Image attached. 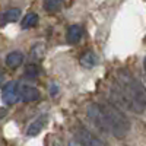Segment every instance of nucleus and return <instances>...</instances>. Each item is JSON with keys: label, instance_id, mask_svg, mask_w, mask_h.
Listing matches in <instances>:
<instances>
[{"label": "nucleus", "instance_id": "nucleus-9", "mask_svg": "<svg viewBox=\"0 0 146 146\" xmlns=\"http://www.w3.org/2000/svg\"><path fill=\"white\" fill-rule=\"evenodd\" d=\"M80 64L85 67V69H92L95 64H96V56H95V53H92V51H86V53H83L82 56H80Z\"/></svg>", "mask_w": 146, "mask_h": 146}, {"label": "nucleus", "instance_id": "nucleus-7", "mask_svg": "<svg viewBox=\"0 0 146 146\" xmlns=\"http://www.w3.org/2000/svg\"><path fill=\"white\" fill-rule=\"evenodd\" d=\"M83 35V29L80 25H72L66 32V41L69 44H78Z\"/></svg>", "mask_w": 146, "mask_h": 146}, {"label": "nucleus", "instance_id": "nucleus-5", "mask_svg": "<svg viewBox=\"0 0 146 146\" xmlns=\"http://www.w3.org/2000/svg\"><path fill=\"white\" fill-rule=\"evenodd\" d=\"M19 98L23 102H34L40 98V91L34 86H29V85H23L19 89Z\"/></svg>", "mask_w": 146, "mask_h": 146}, {"label": "nucleus", "instance_id": "nucleus-11", "mask_svg": "<svg viewBox=\"0 0 146 146\" xmlns=\"http://www.w3.org/2000/svg\"><path fill=\"white\" fill-rule=\"evenodd\" d=\"M36 23H38V15L34 13V12H31V13H27L25 18L22 19L21 27L23 29H31V28L36 27Z\"/></svg>", "mask_w": 146, "mask_h": 146}, {"label": "nucleus", "instance_id": "nucleus-10", "mask_svg": "<svg viewBox=\"0 0 146 146\" xmlns=\"http://www.w3.org/2000/svg\"><path fill=\"white\" fill-rule=\"evenodd\" d=\"M21 15H22L21 9H18V7H12V9L6 10L5 13H3V16H2V19H3V23L16 22V21L21 18Z\"/></svg>", "mask_w": 146, "mask_h": 146}, {"label": "nucleus", "instance_id": "nucleus-17", "mask_svg": "<svg viewBox=\"0 0 146 146\" xmlns=\"http://www.w3.org/2000/svg\"><path fill=\"white\" fill-rule=\"evenodd\" d=\"M3 80H5V75H3V72L0 70V86H2V83H3Z\"/></svg>", "mask_w": 146, "mask_h": 146}, {"label": "nucleus", "instance_id": "nucleus-15", "mask_svg": "<svg viewBox=\"0 0 146 146\" xmlns=\"http://www.w3.org/2000/svg\"><path fill=\"white\" fill-rule=\"evenodd\" d=\"M140 83H142V86L145 88V91H146V72L145 73H142V76H140V80H139Z\"/></svg>", "mask_w": 146, "mask_h": 146}, {"label": "nucleus", "instance_id": "nucleus-1", "mask_svg": "<svg viewBox=\"0 0 146 146\" xmlns=\"http://www.w3.org/2000/svg\"><path fill=\"white\" fill-rule=\"evenodd\" d=\"M86 114L92 123L105 133H111L117 139H123L130 131L129 118L113 104H89Z\"/></svg>", "mask_w": 146, "mask_h": 146}, {"label": "nucleus", "instance_id": "nucleus-16", "mask_svg": "<svg viewBox=\"0 0 146 146\" xmlns=\"http://www.w3.org/2000/svg\"><path fill=\"white\" fill-rule=\"evenodd\" d=\"M67 146H83V145H80L76 139H73V140H70V142H69V145H67Z\"/></svg>", "mask_w": 146, "mask_h": 146}, {"label": "nucleus", "instance_id": "nucleus-8", "mask_svg": "<svg viewBox=\"0 0 146 146\" xmlns=\"http://www.w3.org/2000/svg\"><path fill=\"white\" fill-rule=\"evenodd\" d=\"M23 63V54L21 51H12L6 56V66L10 69H16Z\"/></svg>", "mask_w": 146, "mask_h": 146}, {"label": "nucleus", "instance_id": "nucleus-4", "mask_svg": "<svg viewBox=\"0 0 146 146\" xmlns=\"http://www.w3.org/2000/svg\"><path fill=\"white\" fill-rule=\"evenodd\" d=\"M76 140L83 146H105V142L101 140L98 136H95L88 129L79 127L76 130Z\"/></svg>", "mask_w": 146, "mask_h": 146}, {"label": "nucleus", "instance_id": "nucleus-13", "mask_svg": "<svg viewBox=\"0 0 146 146\" xmlns=\"http://www.w3.org/2000/svg\"><path fill=\"white\" fill-rule=\"evenodd\" d=\"M42 54H44V44H35L31 50V57L34 60H41L42 58Z\"/></svg>", "mask_w": 146, "mask_h": 146}, {"label": "nucleus", "instance_id": "nucleus-12", "mask_svg": "<svg viewBox=\"0 0 146 146\" xmlns=\"http://www.w3.org/2000/svg\"><path fill=\"white\" fill-rule=\"evenodd\" d=\"M42 7L48 13H54L63 7V0H44Z\"/></svg>", "mask_w": 146, "mask_h": 146}, {"label": "nucleus", "instance_id": "nucleus-6", "mask_svg": "<svg viewBox=\"0 0 146 146\" xmlns=\"http://www.w3.org/2000/svg\"><path fill=\"white\" fill-rule=\"evenodd\" d=\"M45 121H47V115H45V114L41 115V117H38L36 120H34L32 123L29 124L28 130H27V136L34 137V136H36V135H40L41 130H42L44 126H45Z\"/></svg>", "mask_w": 146, "mask_h": 146}, {"label": "nucleus", "instance_id": "nucleus-3", "mask_svg": "<svg viewBox=\"0 0 146 146\" xmlns=\"http://www.w3.org/2000/svg\"><path fill=\"white\" fill-rule=\"evenodd\" d=\"M2 100L6 105H13L16 104L21 98H19V83L16 80L7 82L3 89H2Z\"/></svg>", "mask_w": 146, "mask_h": 146}, {"label": "nucleus", "instance_id": "nucleus-2", "mask_svg": "<svg viewBox=\"0 0 146 146\" xmlns=\"http://www.w3.org/2000/svg\"><path fill=\"white\" fill-rule=\"evenodd\" d=\"M117 86L120 91L124 94V96L129 100L131 111H135L137 114L143 113L146 110V91L142 86V83L133 78V75L123 69L118 72L117 75Z\"/></svg>", "mask_w": 146, "mask_h": 146}, {"label": "nucleus", "instance_id": "nucleus-18", "mask_svg": "<svg viewBox=\"0 0 146 146\" xmlns=\"http://www.w3.org/2000/svg\"><path fill=\"white\" fill-rule=\"evenodd\" d=\"M143 67H145V72H146V57H145V60H143Z\"/></svg>", "mask_w": 146, "mask_h": 146}, {"label": "nucleus", "instance_id": "nucleus-14", "mask_svg": "<svg viewBox=\"0 0 146 146\" xmlns=\"http://www.w3.org/2000/svg\"><path fill=\"white\" fill-rule=\"evenodd\" d=\"M36 75H38V66H35V64L27 66V69H25V76H28V78H36Z\"/></svg>", "mask_w": 146, "mask_h": 146}]
</instances>
